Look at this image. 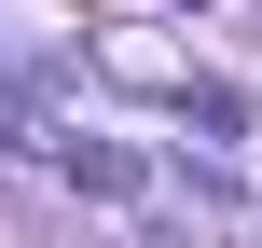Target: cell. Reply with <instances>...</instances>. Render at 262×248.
<instances>
[{
  "label": "cell",
  "mask_w": 262,
  "mask_h": 248,
  "mask_svg": "<svg viewBox=\"0 0 262 248\" xmlns=\"http://www.w3.org/2000/svg\"><path fill=\"white\" fill-rule=\"evenodd\" d=\"M69 179H83V193H138V152H111V138H69Z\"/></svg>",
  "instance_id": "1"
},
{
  "label": "cell",
  "mask_w": 262,
  "mask_h": 248,
  "mask_svg": "<svg viewBox=\"0 0 262 248\" xmlns=\"http://www.w3.org/2000/svg\"><path fill=\"white\" fill-rule=\"evenodd\" d=\"M207 221H221V235H249V248H262V221H235V207H207Z\"/></svg>",
  "instance_id": "2"
}]
</instances>
